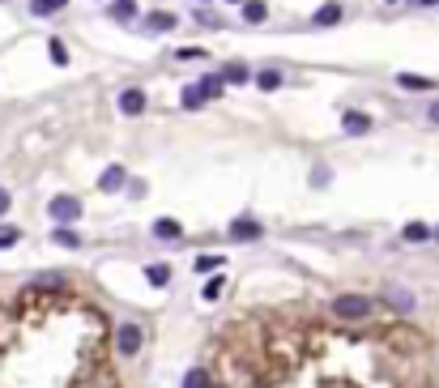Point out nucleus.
I'll use <instances>...</instances> for the list:
<instances>
[{"label": "nucleus", "mask_w": 439, "mask_h": 388, "mask_svg": "<svg viewBox=\"0 0 439 388\" xmlns=\"http://www.w3.org/2000/svg\"><path fill=\"white\" fill-rule=\"evenodd\" d=\"M119 111H124V115H141L145 111V94L141 90H124V94H119Z\"/></svg>", "instance_id": "obj_5"}, {"label": "nucleus", "mask_w": 439, "mask_h": 388, "mask_svg": "<svg viewBox=\"0 0 439 388\" xmlns=\"http://www.w3.org/2000/svg\"><path fill=\"white\" fill-rule=\"evenodd\" d=\"M413 5H439V0H413Z\"/></svg>", "instance_id": "obj_28"}, {"label": "nucleus", "mask_w": 439, "mask_h": 388, "mask_svg": "<svg viewBox=\"0 0 439 388\" xmlns=\"http://www.w3.org/2000/svg\"><path fill=\"white\" fill-rule=\"evenodd\" d=\"M435 235H439V231H435Z\"/></svg>", "instance_id": "obj_29"}, {"label": "nucleus", "mask_w": 439, "mask_h": 388, "mask_svg": "<svg viewBox=\"0 0 439 388\" xmlns=\"http://www.w3.org/2000/svg\"><path fill=\"white\" fill-rule=\"evenodd\" d=\"M231 239H260V222H252V217H235V222H231Z\"/></svg>", "instance_id": "obj_7"}, {"label": "nucleus", "mask_w": 439, "mask_h": 388, "mask_svg": "<svg viewBox=\"0 0 439 388\" xmlns=\"http://www.w3.org/2000/svg\"><path fill=\"white\" fill-rule=\"evenodd\" d=\"M145 278H150V286H166V282H170V269H166V264H150Z\"/></svg>", "instance_id": "obj_16"}, {"label": "nucleus", "mask_w": 439, "mask_h": 388, "mask_svg": "<svg viewBox=\"0 0 439 388\" xmlns=\"http://www.w3.org/2000/svg\"><path fill=\"white\" fill-rule=\"evenodd\" d=\"M256 86H260V90H277V86H282V72H277V68H264L260 77H256Z\"/></svg>", "instance_id": "obj_17"}, {"label": "nucleus", "mask_w": 439, "mask_h": 388, "mask_svg": "<svg viewBox=\"0 0 439 388\" xmlns=\"http://www.w3.org/2000/svg\"><path fill=\"white\" fill-rule=\"evenodd\" d=\"M401 239H405V244H427V239H431V226H422V222H409V226L401 231Z\"/></svg>", "instance_id": "obj_12"}, {"label": "nucleus", "mask_w": 439, "mask_h": 388, "mask_svg": "<svg viewBox=\"0 0 439 388\" xmlns=\"http://www.w3.org/2000/svg\"><path fill=\"white\" fill-rule=\"evenodd\" d=\"M52 239H56L60 248H77V244H81V235H77V231H68V226H60V231H56Z\"/></svg>", "instance_id": "obj_18"}, {"label": "nucleus", "mask_w": 439, "mask_h": 388, "mask_svg": "<svg viewBox=\"0 0 439 388\" xmlns=\"http://www.w3.org/2000/svg\"><path fill=\"white\" fill-rule=\"evenodd\" d=\"M141 26L145 30H175V13H150Z\"/></svg>", "instance_id": "obj_10"}, {"label": "nucleus", "mask_w": 439, "mask_h": 388, "mask_svg": "<svg viewBox=\"0 0 439 388\" xmlns=\"http://www.w3.org/2000/svg\"><path fill=\"white\" fill-rule=\"evenodd\" d=\"M431 119H435V124H439V103H431Z\"/></svg>", "instance_id": "obj_27"}, {"label": "nucleus", "mask_w": 439, "mask_h": 388, "mask_svg": "<svg viewBox=\"0 0 439 388\" xmlns=\"http://www.w3.org/2000/svg\"><path fill=\"white\" fill-rule=\"evenodd\" d=\"M217 264H222V256H201L197 260V273H209V269H217Z\"/></svg>", "instance_id": "obj_23"}, {"label": "nucleus", "mask_w": 439, "mask_h": 388, "mask_svg": "<svg viewBox=\"0 0 439 388\" xmlns=\"http://www.w3.org/2000/svg\"><path fill=\"white\" fill-rule=\"evenodd\" d=\"M243 17H248V21H264L269 9H264V0H248V5H243Z\"/></svg>", "instance_id": "obj_15"}, {"label": "nucleus", "mask_w": 439, "mask_h": 388, "mask_svg": "<svg viewBox=\"0 0 439 388\" xmlns=\"http://www.w3.org/2000/svg\"><path fill=\"white\" fill-rule=\"evenodd\" d=\"M124 180H128L124 166H107V171L99 175V188H103V192H119V188H124Z\"/></svg>", "instance_id": "obj_6"}, {"label": "nucleus", "mask_w": 439, "mask_h": 388, "mask_svg": "<svg viewBox=\"0 0 439 388\" xmlns=\"http://www.w3.org/2000/svg\"><path fill=\"white\" fill-rule=\"evenodd\" d=\"M222 81L226 86H243V81H252V72H248V64H226L222 68Z\"/></svg>", "instance_id": "obj_9"}, {"label": "nucleus", "mask_w": 439, "mask_h": 388, "mask_svg": "<svg viewBox=\"0 0 439 388\" xmlns=\"http://www.w3.org/2000/svg\"><path fill=\"white\" fill-rule=\"evenodd\" d=\"M184 107H188V111H197V107H205V94H201L197 86H188V90H184Z\"/></svg>", "instance_id": "obj_19"}, {"label": "nucleus", "mask_w": 439, "mask_h": 388, "mask_svg": "<svg viewBox=\"0 0 439 388\" xmlns=\"http://www.w3.org/2000/svg\"><path fill=\"white\" fill-rule=\"evenodd\" d=\"M52 60H56V64H64V60H68V52H64V43H52Z\"/></svg>", "instance_id": "obj_25"}, {"label": "nucleus", "mask_w": 439, "mask_h": 388, "mask_svg": "<svg viewBox=\"0 0 439 388\" xmlns=\"http://www.w3.org/2000/svg\"><path fill=\"white\" fill-rule=\"evenodd\" d=\"M47 209H52L56 222H77V217H81V201H77V197H56Z\"/></svg>", "instance_id": "obj_3"}, {"label": "nucleus", "mask_w": 439, "mask_h": 388, "mask_svg": "<svg viewBox=\"0 0 439 388\" xmlns=\"http://www.w3.org/2000/svg\"><path fill=\"white\" fill-rule=\"evenodd\" d=\"M9 205H13V197H9L5 188H0V213H9Z\"/></svg>", "instance_id": "obj_26"}, {"label": "nucleus", "mask_w": 439, "mask_h": 388, "mask_svg": "<svg viewBox=\"0 0 439 388\" xmlns=\"http://www.w3.org/2000/svg\"><path fill=\"white\" fill-rule=\"evenodd\" d=\"M154 235H158V239H166V244H175V239L184 235V226L175 222V217H158V222H154Z\"/></svg>", "instance_id": "obj_8"}, {"label": "nucleus", "mask_w": 439, "mask_h": 388, "mask_svg": "<svg viewBox=\"0 0 439 388\" xmlns=\"http://www.w3.org/2000/svg\"><path fill=\"white\" fill-rule=\"evenodd\" d=\"M341 124H346L350 137H362V133H371V115H362V111H346L341 115Z\"/></svg>", "instance_id": "obj_4"}, {"label": "nucleus", "mask_w": 439, "mask_h": 388, "mask_svg": "<svg viewBox=\"0 0 439 388\" xmlns=\"http://www.w3.org/2000/svg\"><path fill=\"white\" fill-rule=\"evenodd\" d=\"M217 295H222V278H213V282H205L201 286V299L209 303V299H217Z\"/></svg>", "instance_id": "obj_21"}, {"label": "nucleus", "mask_w": 439, "mask_h": 388, "mask_svg": "<svg viewBox=\"0 0 439 388\" xmlns=\"http://www.w3.org/2000/svg\"><path fill=\"white\" fill-rule=\"evenodd\" d=\"M333 307H337V316L358 320V316H367V311H371V299H362V295H341Z\"/></svg>", "instance_id": "obj_2"}, {"label": "nucleus", "mask_w": 439, "mask_h": 388, "mask_svg": "<svg viewBox=\"0 0 439 388\" xmlns=\"http://www.w3.org/2000/svg\"><path fill=\"white\" fill-rule=\"evenodd\" d=\"M311 21H315V26H333V21H341V5H337V0H329V5L315 13Z\"/></svg>", "instance_id": "obj_13"}, {"label": "nucleus", "mask_w": 439, "mask_h": 388, "mask_svg": "<svg viewBox=\"0 0 439 388\" xmlns=\"http://www.w3.org/2000/svg\"><path fill=\"white\" fill-rule=\"evenodd\" d=\"M401 86H405V90H427L431 81H427V77H413V72H401Z\"/></svg>", "instance_id": "obj_22"}, {"label": "nucleus", "mask_w": 439, "mask_h": 388, "mask_svg": "<svg viewBox=\"0 0 439 388\" xmlns=\"http://www.w3.org/2000/svg\"><path fill=\"white\" fill-rule=\"evenodd\" d=\"M17 239H21V235H17L13 226H5V231H0V248H13V244H17Z\"/></svg>", "instance_id": "obj_24"}, {"label": "nucleus", "mask_w": 439, "mask_h": 388, "mask_svg": "<svg viewBox=\"0 0 439 388\" xmlns=\"http://www.w3.org/2000/svg\"><path fill=\"white\" fill-rule=\"evenodd\" d=\"M115 346H119V354H124V358H133V354L145 346V333H141V324H119V333H115Z\"/></svg>", "instance_id": "obj_1"}, {"label": "nucleus", "mask_w": 439, "mask_h": 388, "mask_svg": "<svg viewBox=\"0 0 439 388\" xmlns=\"http://www.w3.org/2000/svg\"><path fill=\"white\" fill-rule=\"evenodd\" d=\"M30 9L47 17V13H56V9H64V0H30Z\"/></svg>", "instance_id": "obj_20"}, {"label": "nucleus", "mask_w": 439, "mask_h": 388, "mask_svg": "<svg viewBox=\"0 0 439 388\" xmlns=\"http://www.w3.org/2000/svg\"><path fill=\"white\" fill-rule=\"evenodd\" d=\"M184 388H209V371H205V367H192V371L184 376Z\"/></svg>", "instance_id": "obj_14"}, {"label": "nucleus", "mask_w": 439, "mask_h": 388, "mask_svg": "<svg viewBox=\"0 0 439 388\" xmlns=\"http://www.w3.org/2000/svg\"><path fill=\"white\" fill-rule=\"evenodd\" d=\"M197 90L205 94V103H209V99H222V90H226V81H222V77H201V81H197Z\"/></svg>", "instance_id": "obj_11"}]
</instances>
